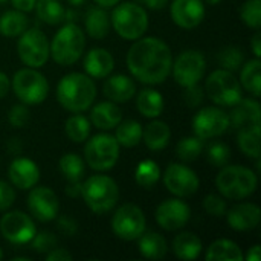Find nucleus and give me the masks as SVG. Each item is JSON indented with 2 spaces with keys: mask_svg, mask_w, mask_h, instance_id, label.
Returning a JSON list of instances; mask_svg holds the SVG:
<instances>
[{
  "mask_svg": "<svg viewBox=\"0 0 261 261\" xmlns=\"http://www.w3.org/2000/svg\"><path fill=\"white\" fill-rule=\"evenodd\" d=\"M234 110L229 115V125L234 128H245L252 125H260V104L254 98L240 99L236 106H232Z\"/></svg>",
  "mask_w": 261,
  "mask_h": 261,
  "instance_id": "obj_20",
  "label": "nucleus"
},
{
  "mask_svg": "<svg viewBox=\"0 0 261 261\" xmlns=\"http://www.w3.org/2000/svg\"><path fill=\"white\" fill-rule=\"evenodd\" d=\"M29 261V258L28 257H15V258H12V261Z\"/></svg>",
  "mask_w": 261,
  "mask_h": 261,
  "instance_id": "obj_60",
  "label": "nucleus"
},
{
  "mask_svg": "<svg viewBox=\"0 0 261 261\" xmlns=\"http://www.w3.org/2000/svg\"><path fill=\"white\" fill-rule=\"evenodd\" d=\"M90 121L99 130H112L122 121V112L113 102H109V101L98 102L92 109Z\"/></svg>",
  "mask_w": 261,
  "mask_h": 261,
  "instance_id": "obj_24",
  "label": "nucleus"
},
{
  "mask_svg": "<svg viewBox=\"0 0 261 261\" xmlns=\"http://www.w3.org/2000/svg\"><path fill=\"white\" fill-rule=\"evenodd\" d=\"M184 99H185L187 106H190V107H197V106L202 104V101H203V90H202V87L197 86V84H193V86L185 87Z\"/></svg>",
  "mask_w": 261,
  "mask_h": 261,
  "instance_id": "obj_46",
  "label": "nucleus"
},
{
  "mask_svg": "<svg viewBox=\"0 0 261 261\" xmlns=\"http://www.w3.org/2000/svg\"><path fill=\"white\" fill-rule=\"evenodd\" d=\"M11 86L15 96L28 106L41 104L49 92V83L44 75L31 67L15 72Z\"/></svg>",
  "mask_w": 261,
  "mask_h": 261,
  "instance_id": "obj_7",
  "label": "nucleus"
},
{
  "mask_svg": "<svg viewBox=\"0 0 261 261\" xmlns=\"http://www.w3.org/2000/svg\"><path fill=\"white\" fill-rule=\"evenodd\" d=\"M8 118H9V122L14 127L21 128V127H24L29 122V110L23 104H15V106L11 107Z\"/></svg>",
  "mask_w": 261,
  "mask_h": 261,
  "instance_id": "obj_45",
  "label": "nucleus"
},
{
  "mask_svg": "<svg viewBox=\"0 0 261 261\" xmlns=\"http://www.w3.org/2000/svg\"><path fill=\"white\" fill-rule=\"evenodd\" d=\"M21 148H23V145H21L20 139H17V138H11V139H9V142H8V150H9V153H20Z\"/></svg>",
  "mask_w": 261,
  "mask_h": 261,
  "instance_id": "obj_55",
  "label": "nucleus"
},
{
  "mask_svg": "<svg viewBox=\"0 0 261 261\" xmlns=\"http://www.w3.org/2000/svg\"><path fill=\"white\" fill-rule=\"evenodd\" d=\"M17 52L26 66L41 67L50 55L49 41L40 29H26L17 43Z\"/></svg>",
  "mask_w": 261,
  "mask_h": 261,
  "instance_id": "obj_10",
  "label": "nucleus"
},
{
  "mask_svg": "<svg viewBox=\"0 0 261 261\" xmlns=\"http://www.w3.org/2000/svg\"><path fill=\"white\" fill-rule=\"evenodd\" d=\"M84 158L90 168L106 171L115 167L119 158V144L115 136L101 133L89 139L84 147Z\"/></svg>",
  "mask_w": 261,
  "mask_h": 261,
  "instance_id": "obj_8",
  "label": "nucleus"
},
{
  "mask_svg": "<svg viewBox=\"0 0 261 261\" xmlns=\"http://www.w3.org/2000/svg\"><path fill=\"white\" fill-rule=\"evenodd\" d=\"M164 184L170 193L177 197L193 196L199 190L197 174L187 165L170 164L164 173Z\"/></svg>",
  "mask_w": 261,
  "mask_h": 261,
  "instance_id": "obj_15",
  "label": "nucleus"
},
{
  "mask_svg": "<svg viewBox=\"0 0 261 261\" xmlns=\"http://www.w3.org/2000/svg\"><path fill=\"white\" fill-rule=\"evenodd\" d=\"M243 61H245V54L239 47H232L231 46V47L223 49L219 54V63H220V66L223 69L229 70V72L239 70L243 66Z\"/></svg>",
  "mask_w": 261,
  "mask_h": 261,
  "instance_id": "obj_41",
  "label": "nucleus"
},
{
  "mask_svg": "<svg viewBox=\"0 0 261 261\" xmlns=\"http://www.w3.org/2000/svg\"><path fill=\"white\" fill-rule=\"evenodd\" d=\"M115 139L122 147H127V148L136 147L142 139V125L138 121H133V119L119 122L116 125Z\"/></svg>",
  "mask_w": 261,
  "mask_h": 261,
  "instance_id": "obj_34",
  "label": "nucleus"
},
{
  "mask_svg": "<svg viewBox=\"0 0 261 261\" xmlns=\"http://www.w3.org/2000/svg\"><path fill=\"white\" fill-rule=\"evenodd\" d=\"M128 54L127 66L144 84H161L171 73L173 55L165 41L156 37L138 38Z\"/></svg>",
  "mask_w": 261,
  "mask_h": 261,
  "instance_id": "obj_1",
  "label": "nucleus"
},
{
  "mask_svg": "<svg viewBox=\"0 0 261 261\" xmlns=\"http://www.w3.org/2000/svg\"><path fill=\"white\" fill-rule=\"evenodd\" d=\"M112 24L122 38L138 40L148 28V15L141 5L124 2L115 6L112 12Z\"/></svg>",
  "mask_w": 261,
  "mask_h": 261,
  "instance_id": "obj_6",
  "label": "nucleus"
},
{
  "mask_svg": "<svg viewBox=\"0 0 261 261\" xmlns=\"http://www.w3.org/2000/svg\"><path fill=\"white\" fill-rule=\"evenodd\" d=\"M96 98V86L89 75L72 72L61 78L57 87L60 106L72 113L87 110Z\"/></svg>",
  "mask_w": 261,
  "mask_h": 261,
  "instance_id": "obj_2",
  "label": "nucleus"
},
{
  "mask_svg": "<svg viewBox=\"0 0 261 261\" xmlns=\"http://www.w3.org/2000/svg\"><path fill=\"white\" fill-rule=\"evenodd\" d=\"M208 96L219 106L232 107L242 99V86L236 75L226 69L214 70L206 80Z\"/></svg>",
  "mask_w": 261,
  "mask_h": 261,
  "instance_id": "obj_9",
  "label": "nucleus"
},
{
  "mask_svg": "<svg viewBox=\"0 0 261 261\" xmlns=\"http://www.w3.org/2000/svg\"><path fill=\"white\" fill-rule=\"evenodd\" d=\"M208 161L213 167H225L229 164L231 161V150L226 144H222V142H216L213 144L210 148H208Z\"/></svg>",
  "mask_w": 261,
  "mask_h": 261,
  "instance_id": "obj_42",
  "label": "nucleus"
},
{
  "mask_svg": "<svg viewBox=\"0 0 261 261\" xmlns=\"http://www.w3.org/2000/svg\"><path fill=\"white\" fill-rule=\"evenodd\" d=\"M81 196L95 214H106L118 203L119 188L112 177L95 174L81 184Z\"/></svg>",
  "mask_w": 261,
  "mask_h": 261,
  "instance_id": "obj_4",
  "label": "nucleus"
},
{
  "mask_svg": "<svg viewBox=\"0 0 261 261\" xmlns=\"http://www.w3.org/2000/svg\"><path fill=\"white\" fill-rule=\"evenodd\" d=\"M150 9H162L168 3V0H141Z\"/></svg>",
  "mask_w": 261,
  "mask_h": 261,
  "instance_id": "obj_53",
  "label": "nucleus"
},
{
  "mask_svg": "<svg viewBox=\"0 0 261 261\" xmlns=\"http://www.w3.org/2000/svg\"><path fill=\"white\" fill-rule=\"evenodd\" d=\"M28 208L31 214L40 222H50L57 217L60 203L57 194L47 187H37L28 196Z\"/></svg>",
  "mask_w": 261,
  "mask_h": 261,
  "instance_id": "obj_16",
  "label": "nucleus"
},
{
  "mask_svg": "<svg viewBox=\"0 0 261 261\" xmlns=\"http://www.w3.org/2000/svg\"><path fill=\"white\" fill-rule=\"evenodd\" d=\"M205 211L214 217H223L226 214V202L223 197L216 194H208L203 200Z\"/></svg>",
  "mask_w": 261,
  "mask_h": 261,
  "instance_id": "obj_44",
  "label": "nucleus"
},
{
  "mask_svg": "<svg viewBox=\"0 0 261 261\" xmlns=\"http://www.w3.org/2000/svg\"><path fill=\"white\" fill-rule=\"evenodd\" d=\"M95 2L101 8H112V6H115V5L119 3V0H95Z\"/></svg>",
  "mask_w": 261,
  "mask_h": 261,
  "instance_id": "obj_57",
  "label": "nucleus"
},
{
  "mask_svg": "<svg viewBox=\"0 0 261 261\" xmlns=\"http://www.w3.org/2000/svg\"><path fill=\"white\" fill-rule=\"evenodd\" d=\"M170 12L179 28L193 29L203 21L205 5L202 0H173Z\"/></svg>",
  "mask_w": 261,
  "mask_h": 261,
  "instance_id": "obj_18",
  "label": "nucleus"
},
{
  "mask_svg": "<svg viewBox=\"0 0 261 261\" xmlns=\"http://www.w3.org/2000/svg\"><path fill=\"white\" fill-rule=\"evenodd\" d=\"M173 252L180 260H196L202 252V242L193 232H182L173 240Z\"/></svg>",
  "mask_w": 261,
  "mask_h": 261,
  "instance_id": "obj_25",
  "label": "nucleus"
},
{
  "mask_svg": "<svg viewBox=\"0 0 261 261\" xmlns=\"http://www.w3.org/2000/svg\"><path fill=\"white\" fill-rule=\"evenodd\" d=\"M0 2H5V0H0Z\"/></svg>",
  "mask_w": 261,
  "mask_h": 261,
  "instance_id": "obj_62",
  "label": "nucleus"
},
{
  "mask_svg": "<svg viewBox=\"0 0 261 261\" xmlns=\"http://www.w3.org/2000/svg\"><path fill=\"white\" fill-rule=\"evenodd\" d=\"M66 194H67L69 197H78V196L81 194V184H80V180L70 182L69 187L66 188Z\"/></svg>",
  "mask_w": 261,
  "mask_h": 261,
  "instance_id": "obj_51",
  "label": "nucleus"
},
{
  "mask_svg": "<svg viewBox=\"0 0 261 261\" xmlns=\"http://www.w3.org/2000/svg\"><path fill=\"white\" fill-rule=\"evenodd\" d=\"M9 179L18 190H29L40 180V170L37 164L28 158H17L11 162L8 170Z\"/></svg>",
  "mask_w": 261,
  "mask_h": 261,
  "instance_id": "obj_19",
  "label": "nucleus"
},
{
  "mask_svg": "<svg viewBox=\"0 0 261 261\" xmlns=\"http://www.w3.org/2000/svg\"><path fill=\"white\" fill-rule=\"evenodd\" d=\"M261 63L258 58L255 60H251L248 61L243 69H242V73H240V80H242V84L243 87L252 93L255 98H258L261 95Z\"/></svg>",
  "mask_w": 261,
  "mask_h": 261,
  "instance_id": "obj_35",
  "label": "nucleus"
},
{
  "mask_svg": "<svg viewBox=\"0 0 261 261\" xmlns=\"http://www.w3.org/2000/svg\"><path fill=\"white\" fill-rule=\"evenodd\" d=\"M2 257H3V252H2V249H0V260H2Z\"/></svg>",
  "mask_w": 261,
  "mask_h": 261,
  "instance_id": "obj_61",
  "label": "nucleus"
},
{
  "mask_svg": "<svg viewBox=\"0 0 261 261\" xmlns=\"http://www.w3.org/2000/svg\"><path fill=\"white\" fill-rule=\"evenodd\" d=\"M136 107L145 118H158L164 110V98L158 90L142 89L136 98Z\"/></svg>",
  "mask_w": 261,
  "mask_h": 261,
  "instance_id": "obj_28",
  "label": "nucleus"
},
{
  "mask_svg": "<svg viewBox=\"0 0 261 261\" xmlns=\"http://www.w3.org/2000/svg\"><path fill=\"white\" fill-rule=\"evenodd\" d=\"M115 67V60L107 49H90L84 58V69L90 78H107Z\"/></svg>",
  "mask_w": 261,
  "mask_h": 261,
  "instance_id": "obj_22",
  "label": "nucleus"
},
{
  "mask_svg": "<svg viewBox=\"0 0 261 261\" xmlns=\"http://www.w3.org/2000/svg\"><path fill=\"white\" fill-rule=\"evenodd\" d=\"M261 34L260 32H257L254 37H252V50H254V54H255V57L257 58H260L261 57Z\"/></svg>",
  "mask_w": 261,
  "mask_h": 261,
  "instance_id": "obj_56",
  "label": "nucleus"
},
{
  "mask_svg": "<svg viewBox=\"0 0 261 261\" xmlns=\"http://www.w3.org/2000/svg\"><path fill=\"white\" fill-rule=\"evenodd\" d=\"M70 5H73V6H81V5H84V2L86 0H67Z\"/></svg>",
  "mask_w": 261,
  "mask_h": 261,
  "instance_id": "obj_58",
  "label": "nucleus"
},
{
  "mask_svg": "<svg viewBox=\"0 0 261 261\" xmlns=\"http://www.w3.org/2000/svg\"><path fill=\"white\" fill-rule=\"evenodd\" d=\"M14 200H15L14 188L9 184L0 180V211L8 210L14 203Z\"/></svg>",
  "mask_w": 261,
  "mask_h": 261,
  "instance_id": "obj_47",
  "label": "nucleus"
},
{
  "mask_svg": "<svg viewBox=\"0 0 261 261\" xmlns=\"http://www.w3.org/2000/svg\"><path fill=\"white\" fill-rule=\"evenodd\" d=\"M170 127L168 124L162 122V121H153L150 122L145 130L142 132V138L145 145L151 150V151H159L162 148H165L170 142Z\"/></svg>",
  "mask_w": 261,
  "mask_h": 261,
  "instance_id": "obj_26",
  "label": "nucleus"
},
{
  "mask_svg": "<svg viewBox=\"0 0 261 261\" xmlns=\"http://www.w3.org/2000/svg\"><path fill=\"white\" fill-rule=\"evenodd\" d=\"M136 93V84L127 75H109L104 83V95L113 102H125Z\"/></svg>",
  "mask_w": 261,
  "mask_h": 261,
  "instance_id": "obj_23",
  "label": "nucleus"
},
{
  "mask_svg": "<svg viewBox=\"0 0 261 261\" xmlns=\"http://www.w3.org/2000/svg\"><path fill=\"white\" fill-rule=\"evenodd\" d=\"M28 29V17L24 12L14 9L6 11L0 17V34L5 37H17L21 35Z\"/></svg>",
  "mask_w": 261,
  "mask_h": 261,
  "instance_id": "obj_31",
  "label": "nucleus"
},
{
  "mask_svg": "<svg viewBox=\"0 0 261 261\" xmlns=\"http://www.w3.org/2000/svg\"><path fill=\"white\" fill-rule=\"evenodd\" d=\"M191 217L190 206L179 199H168L156 210V222L167 231L182 229Z\"/></svg>",
  "mask_w": 261,
  "mask_h": 261,
  "instance_id": "obj_17",
  "label": "nucleus"
},
{
  "mask_svg": "<svg viewBox=\"0 0 261 261\" xmlns=\"http://www.w3.org/2000/svg\"><path fill=\"white\" fill-rule=\"evenodd\" d=\"M0 232L14 245H26L37 234V228L28 214L21 211H12L6 213L0 219Z\"/></svg>",
  "mask_w": 261,
  "mask_h": 261,
  "instance_id": "obj_13",
  "label": "nucleus"
},
{
  "mask_svg": "<svg viewBox=\"0 0 261 261\" xmlns=\"http://www.w3.org/2000/svg\"><path fill=\"white\" fill-rule=\"evenodd\" d=\"M60 171L64 176V179H67L69 182H76V180H81L86 168H84L83 159L78 154L67 153L61 156L60 159Z\"/></svg>",
  "mask_w": 261,
  "mask_h": 261,
  "instance_id": "obj_38",
  "label": "nucleus"
},
{
  "mask_svg": "<svg viewBox=\"0 0 261 261\" xmlns=\"http://www.w3.org/2000/svg\"><path fill=\"white\" fill-rule=\"evenodd\" d=\"M229 127V115L217 107L202 109L193 119L194 135L200 139H211L223 135Z\"/></svg>",
  "mask_w": 261,
  "mask_h": 261,
  "instance_id": "obj_14",
  "label": "nucleus"
},
{
  "mask_svg": "<svg viewBox=\"0 0 261 261\" xmlns=\"http://www.w3.org/2000/svg\"><path fill=\"white\" fill-rule=\"evenodd\" d=\"M12 2V6L21 12H28V11H32L34 6H35V2L37 0H11Z\"/></svg>",
  "mask_w": 261,
  "mask_h": 261,
  "instance_id": "obj_50",
  "label": "nucleus"
},
{
  "mask_svg": "<svg viewBox=\"0 0 261 261\" xmlns=\"http://www.w3.org/2000/svg\"><path fill=\"white\" fill-rule=\"evenodd\" d=\"M64 130L72 142H84L90 135V121L83 115H73L66 121Z\"/></svg>",
  "mask_w": 261,
  "mask_h": 261,
  "instance_id": "obj_37",
  "label": "nucleus"
},
{
  "mask_svg": "<svg viewBox=\"0 0 261 261\" xmlns=\"http://www.w3.org/2000/svg\"><path fill=\"white\" fill-rule=\"evenodd\" d=\"M240 17L249 28L261 26V0H246L240 8Z\"/></svg>",
  "mask_w": 261,
  "mask_h": 261,
  "instance_id": "obj_40",
  "label": "nucleus"
},
{
  "mask_svg": "<svg viewBox=\"0 0 261 261\" xmlns=\"http://www.w3.org/2000/svg\"><path fill=\"white\" fill-rule=\"evenodd\" d=\"M86 47L84 32L73 23H66L55 34L49 44L54 61L60 66H70L80 60Z\"/></svg>",
  "mask_w": 261,
  "mask_h": 261,
  "instance_id": "obj_5",
  "label": "nucleus"
},
{
  "mask_svg": "<svg viewBox=\"0 0 261 261\" xmlns=\"http://www.w3.org/2000/svg\"><path fill=\"white\" fill-rule=\"evenodd\" d=\"M226 216L228 223L234 231H252L260 223L261 211L255 203H240Z\"/></svg>",
  "mask_w": 261,
  "mask_h": 261,
  "instance_id": "obj_21",
  "label": "nucleus"
},
{
  "mask_svg": "<svg viewBox=\"0 0 261 261\" xmlns=\"http://www.w3.org/2000/svg\"><path fill=\"white\" fill-rule=\"evenodd\" d=\"M257 174L242 165H225L217 174L216 185L220 194L231 200L249 197L257 190Z\"/></svg>",
  "mask_w": 261,
  "mask_h": 261,
  "instance_id": "obj_3",
  "label": "nucleus"
},
{
  "mask_svg": "<svg viewBox=\"0 0 261 261\" xmlns=\"http://www.w3.org/2000/svg\"><path fill=\"white\" fill-rule=\"evenodd\" d=\"M34 8L37 17L47 24H58L66 18V11L60 0H37Z\"/></svg>",
  "mask_w": 261,
  "mask_h": 261,
  "instance_id": "obj_33",
  "label": "nucleus"
},
{
  "mask_svg": "<svg viewBox=\"0 0 261 261\" xmlns=\"http://www.w3.org/2000/svg\"><path fill=\"white\" fill-rule=\"evenodd\" d=\"M9 86H11L9 78L6 76V73L0 72V99H2L3 96H6V93H8V90H9Z\"/></svg>",
  "mask_w": 261,
  "mask_h": 261,
  "instance_id": "obj_52",
  "label": "nucleus"
},
{
  "mask_svg": "<svg viewBox=\"0 0 261 261\" xmlns=\"http://www.w3.org/2000/svg\"><path fill=\"white\" fill-rule=\"evenodd\" d=\"M205 258L208 261H243V254L239 245L231 240H217L210 245Z\"/></svg>",
  "mask_w": 261,
  "mask_h": 261,
  "instance_id": "obj_29",
  "label": "nucleus"
},
{
  "mask_svg": "<svg viewBox=\"0 0 261 261\" xmlns=\"http://www.w3.org/2000/svg\"><path fill=\"white\" fill-rule=\"evenodd\" d=\"M32 242V249L38 254H47L50 252L52 249L57 248V237L52 234V232H47V231H43L40 234H35L34 239L31 240Z\"/></svg>",
  "mask_w": 261,
  "mask_h": 261,
  "instance_id": "obj_43",
  "label": "nucleus"
},
{
  "mask_svg": "<svg viewBox=\"0 0 261 261\" xmlns=\"http://www.w3.org/2000/svg\"><path fill=\"white\" fill-rule=\"evenodd\" d=\"M110 18L101 6L90 8L86 14V31L90 37L99 40L109 34Z\"/></svg>",
  "mask_w": 261,
  "mask_h": 261,
  "instance_id": "obj_30",
  "label": "nucleus"
},
{
  "mask_svg": "<svg viewBox=\"0 0 261 261\" xmlns=\"http://www.w3.org/2000/svg\"><path fill=\"white\" fill-rule=\"evenodd\" d=\"M237 141L245 156L254 159L260 158V125L239 128Z\"/></svg>",
  "mask_w": 261,
  "mask_h": 261,
  "instance_id": "obj_32",
  "label": "nucleus"
},
{
  "mask_svg": "<svg viewBox=\"0 0 261 261\" xmlns=\"http://www.w3.org/2000/svg\"><path fill=\"white\" fill-rule=\"evenodd\" d=\"M57 226L61 231V234H64V236H75V232L78 229L76 222L72 217H67V216L60 217L58 222H57Z\"/></svg>",
  "mask_w": 261,
  "mask_h": 261,
  "instance_id": "obj_48",
  "label": "nucleus"
},
{
  "mask_svg": "<svg viewBox=\"0 0 261 261\" xmlns=\"http://www.w3.org/2000/svg\"><path fill=\"white\" fill-rule=\"evenodd\" d=\"M205 2H206L208 5H213V6H214V5H219L222 0H205Z\"/></svg>",
  "mask_w": 261,
  "mask_h": 261,
  "instance_id": "obj_59",
  "label": "nucleus"
},
{
  "mask_svg": "<svg viewBox=\"0 0 261 261\" xmlns=\"http://www.w3.org/2000/svg\"><path fill=\"white\" fill-rule=\"evenodd\" d=\"M203 150V142L200 138L197 136H191V138H182L177 142L176 151L177 156L184 161V162H191L194 159H197L200 156Z\"/></svg>",
  "mask_w": 261,
  "mask_h": 261,
  "instance_id": "obj_39",
  "label": "nucleus"
},
{
  "mask_svg": "<svg viewBox=\"0 0 261 261\" xmlns=\"http://www.w3.org/2000/svg\"><path fill=\"white\" fill-rule=\"evenodd\" d=\"M261 258V248L258 245H255V246H252L249 251H248V254H246V260L248 261H260Z\"/></svg>",
  "mask_w": 261,
  "mask_h": 261,
  "instance_id": "obj_54",
  "label": "nucleus"
},
{
  "mask_svg": "<svg viewBox=\"0 0 261 261\" xmlns=\"http://www.w3.org/2000/svg\"><path fill=\"white\" fill-rule=\"evenodd\" d=\"M135 179L139 187H142L145 190H151L161 179V168L154 161H150V159L142 161L136 167Z\"/></svg>",
  "mask_w": 261,
  "mask_h": 261,
  "instance_id": "obj_36",
  "label": "nucleus"
},
{
  "mask_svg": "<svg viewBox=\"0 0 261 261\" xmlns=\"http://www.w3.org/2000/svg\"><path fill=\"white\" fill-rule=\"evenodd\" d=\"M138 246L141 254L148 260H161L167 255V242L158 232H142L138 239Z\"/></svg>",
  "mask_w": 261,
  "mask_h": 261,
  "instance_id": "obj_27",
  "label": "nucleus"
},
{
  "mask_svg": "<svg viewBox=\"0 0 261 261\" xmlns=\"http://www.w3.org/2000/svg\"><path fill=\"white\" fill-rule=\"evenodd\" d=\"M73 258L72 254H69L66 249H52L50 252L46 254V260L47 261H70Z\"/></svg>",
  "mask_w": 261,
  "mask_h": 261,
  "instance_id": "obj_49",
  "label": "nucleus"
},
{
  "mask_svg": "<svg viewBox=\"0 0 261 261\" xmlns=\"http://www.w3.org/2000/svg\"><path fill=\"white\" fill-rule=\"evenodd\" d=\"M112 229L121 240H138L145 232V216L142 210L133 203L122 205L112 219Z\"/></svg>",
  "mask_w": 261,
  "mask_h": 261,
  "instance_id": "obj_11",
  "label": "nucleus"
},
{
  "mask_svg": "<svg viewBox=\"0 0 261 261\" xmlns=\"http://www.w3.org/2000/svg\"><path fill=\"white\" fill-rule=\"evenodd\" d=\"M206 69V60L199 50H185L173 61L171 72L176 83L182 87L199 84Z\"/></svg>",
  "mask_w": 261,
  "mask_h": 261,
  "instance_id": "obj_12",
  "label": "nucleus"
}]
</instances>
